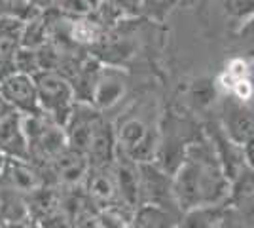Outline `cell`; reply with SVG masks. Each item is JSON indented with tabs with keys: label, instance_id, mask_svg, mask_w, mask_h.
<instances>
[{
	"label": "cell",
	"instance_id": "6da1fadb",
	"mask_svg": "<svg viewBox=\"0 0 254 228\" xmlns=\"http://www.w3.org/2000/svg\"><path fill=\"white\" fill-rule=\"evenodd\" d=\"M23 131L29 145V162L36 167H48L68 149L64 128L55 124L46 112L23 114Z\"/></svg>",
	"mask_w": 254,
	"mask_h": 228
},
{
	"label": "cell",
	"instance_id": "7a4b0ae2",
	"mask_svg": "<svg viewBox=\"0 0 254 228\" xmlns=\"http://www.w3.org/2000/svg\"><path fill=\"white\" fill-rule=\"evenodd\" d=\"M32 80L36 84L42 110L55 124L64 128L76 105L72 84L55 71H40L32 76Z\"/></svg>",
	"mask_w": 254,
	"mask_h": 228
},
{
	"label": "cell",
	"instance_id": "3957f363",
	"mask_svg": "<svg viewBox=\"0 0 254 228\" xmlns=\"http://www.w3.org/2000/svg\"><path fill=\"white\" fill-rule=\"evenodd\" d=\"M173 198L182 215L186 211L203 207L201 158L199 151L195 152L193 147H186V156L173 173Z\"/></svg>",
	"mask_w": 254,
	"mask_h": 228
},
{
	"label": "cell",
	"instance_id": "277c9868",
	"mask_svg": "<svg viewBox=\"0 0 254 228\" xmlns=\"http://www.w3.org/2000/svg\"><path fill=\"white\" fill-rule=\"evenodd\" d=\"M118 151L133 162H154L158 139L140 118H126L116 126Z\"/></svg>",
	"mask_w": 254,
	"mask_h": 228
},
{
	"label": "cell",
	"instance_id": "5b68a950",
	"mask_svg": "<svg viewBox=\"0 0 254 228\" xmlns=\"http://www.w3.org/2000/svg\"><path fill=\"white\" fill-rule=\"evenodd\" d=\"M140 175V204H158L179 211L173 198V175L165 173L154 162L138 163Z\"/></svg>",
	"mask_w": 254,
	"mask_h": 228
},
{
	"label": "cell",
	"instance_id": "8992f818",
	"mask_svg": "<svg viewBox=\"0 0 254 228\" xmlns=\"http://www.w3.org/2000/svg\"><path fill=\"white\" fill-rule=\"evenodd\" d=\"M0 183L21 196H31L38 188L46 185L40 167H36L29 160L21 158H4V165L0 169Z\"/></svg>",
	"mask_w": 254,
	"mask_h": 228
},
{
	"label": "cell",
	"instance_id": "52a82bcc",
	"mask_svg": "<svg viewBox=\"0 0 254 228\" xmlns=\"http://www.w3.org/2000/svg\"><path fill=\"white\" fill-rule=\"evenodd\" d=\"M224 135L237 147H243L251 137H254V109L251 103H241L228 93L224 103Z\"/></svg>",
	"mask_w": 254,
	"mask_h": 228
},
{
	"label": "cell",
	"instance_id": "ba28073f",
	"mask_svg": "<svg viewBox=\"0 0 254 228\" xmlns=\"http://www.w3.org/2000/svg\"><path fill=\"white\" fill-rule=\"evenodd\" d=\"M0 95L19 114H42L36 84L29 75H13L0 84Z\"/></svg>",
	"mask_w": 254,
	"mask_h": 228
},
{
	"label": "cell",
	"instance_id": "9c48e42d",
	"mask_svg": "<svg viewBox=\"0 0 254 228\" xmlns=\"http://www.w3.org/2000/svg\"><path fill=\"white\" fill-rule=\"evenodd\" d=\"M112 173L116 181L120 206L129 209L131 213L140 206V175H138V163L127 158L126 154L118 151L116 160L112 163Z\"/></svg>",
	"mask_w": 254,
	"mask_h": 228
},
{
	"label": "cell",
	"instance_id": "30bf717a",
	"mask_svg": "<svg viewBox=\"0 0 254 228\" xmlns=\"http://www.w3.org/2000/svg\"><path fill=\"white\" fill-rule=\"evenodd\" d=\"M118 152V139H116V126L106 120V116L101 112L97 116L91 131V141L87 149L89 165L93 167H110L116 160Z\"/></svg>",
	"mask_w": 254,
	"mask_h": 228
},
{
	"label": "cell",
	"instance_id": "8fae6325",
	"mask_svg": "<svg viewBox=\"0 0 254 228\" xmlns=\"http://www.w3.org/2000/svg\"><path fill=\"white\" fill-rule=\"evenodd\" d=\"M127 91V80L120 67L105 65L93 89L91 107L105 114V110L116 107Z\"/></svg>",
	"mask_w": 254,
	"mask_h": 228
},
{
	"label": "cell",
	"instance_id": "7c38bea8",
	"mask_svg": "<svg viewBox=\"0 0 254 228\" xmlns=\"http://www.w3.org/2000/svg\"><path fill=\"white\" fill-rule=\"evenodd\" d=\"M82 188H84L85 196L89 198V202L97 209L120 206L112 165L110 167H93V165H89V171L85 175Z\"/></svg>",
	"mask_w": 254,
	"mask_h": 228
},
{
	"label": "cell",
	"instance_id": "4fadbf2b",
	"mask_svg": "<svg viewBox=\"0 0 254 228\" xmlns=\"http://www.w3.org/2000/svg\"><path fill=\"white\" fill-rule=\"evenodd\" d=\"M101 112L93 109L89 103H80L76 101L72 114L64 126V133H66V141H68V149L78 151L87 156V149H89V141H91V131H93V124H95L97 116Z\"/></svg>",
	"mask_w": 254,
	"mask_h": 228
},
{
	"label": "cell",
	"instance_id": "5bb4252c",
	"mask_svg": "<svg viewBox=\"0 0 254 228\" xmlns=\"http://www.w3.org/2000/svg\"><path fill=\"white\" fill-rule=\"evenodd\" d=\"M0 154L4 158L29 160V145L23 131V114L11 110L0 118Z\"/></svg>",
	"mask_w": 254,
	"mask_h": 228
},
{
	"label": "cell",
	"instance_id": "9a60e30c",
	"mask_svg": "<svg viewBox=\"0 0 254 228\" xmlns=\"http://www.w3.org/2000/svg\"><path fill=\"white\" fill-rule=\"evenodd\" d=\"M182 213L173 207L158 204H140L133 211L131 225L133 228H177L180 225Z\"/></svg>",
	"mask_w": 254,
	"mask_h": 228
},
{
	"label": "cell",
	"instance_id": "2e32d148",
	"mask_svg": "<svg viewBox=\"0 0 254 228\" xmlns=\"http://www.w3.org/2000/svg\"><path fill=\"white\" fill-rule=\"evenodd\" d=\"M61 196H63V190L59 186L44 185L42 188H38L36 192L25 198L27 207H29V215L38 223L42 219L50 217L52 213L61 209Z\"/></svg>",
	"mask_w": 254,
	"mask_h": 228
},
{
	"label": "cell",
	"instance_id": "e0dca14e",
	"mask_svg": "<svg viewBox=\"0 0 254 228\" xmlns=\"http://www.w3.org/2000/svg\"><path fill=\"white\" fill-rule=\"evenodd\" d=\"M25 21L15 17H0V59H11L21 46V33Z\"/></svg>",
	"mask_w": 254,
	"mask_h": 228
},
{
	"label": "cell",
	"instance_id": "ac0fdd59",
	"mask_svg": "<svg viewBox=\"0 0 254 228\" xmlns=\"http://www.w3.org/2000/svg\"><path fill=\"white\" fill-rule=\"evenodd\" d=\"M105 31L106 29H103L91 15L72 17L70 19V38L82 50H85V48L89 50L101 38V34L105 33Z\"/></svg>",
	"mask_w": 254,
	"mask_h": 228
},
{
	"label": "cell",
	"instance_id": "d6986e66",
	"mask_svg": "<svg viewBox=\"0 0 254 228\" xmlns=\"http://www.w3.org/2000/svg\"><path fill=\"white\" fill-rule=\"evenodd\" d=\"M44 44H48V27L44 21L42 13L32 17L29 21H25L21 33V48H31L38 50Z\"/></svg>",
	"mask_w": 254,
	"mask_h": 228
},
{
	"label": "cell",
	"instance_id": "ffe728a7",
	"mask_svg": "<svg viewBox=\"0 0 254 228\" xmlns=\"http://www.w3.org/2000/svg\"><path fill=\"white\" fill-rule=\"evenodd\" d=\"M249 76H251V61L245 59V57L235 55V57H232V59L228 61L226 71H224L222 76L218 78V84H220L226 91H230L237 80H243V78H249Z\"/></svg>",
	"mask_w": 254,
	"mask_h": 228
},
{
	"label": "cell",
	"instance_id": "44dd1931",
	"mask_svg": "<svg viewBox=\"0 0 254 228\" xmlns=\"http://www.w3.org/2000/svg\"><path fill=\"white\" fill-rule=\"evenodd\" d=\"M235 42H237V50H239V57L245 59H254V15L243 19L239 25L237 33H235Z\"/></svg>",
	"mask_w": 254,
	"mask_h": 228
},
{
	"label": "cell",
	"instance_id": "7402d4cb",
	"mask_svg": "<svg viewBox=\"0 0 254 228\" xmlns=\"http://www.w3.org/2000/svg\"><path fill=\"white\" fill-rule=\"evenodd\" d=\"M216 95V89H214V82L211 80H197L193 86L190 87V101L193 103V107L197 109H205L212 103V99Z\"/></svg>",
	"mask_w": 254,
	"mask_h": 228
},
{
	"label": "cell",
	"instance_id": "603a6c76",
	"mask_svg": "<svg viewBox=\"0 0 254 228\" xmlns=\"http://www.w3.org/2000/svg\"><path fill=\"white\" fill-rule=\"evenodd\" d=\"M13 63H15V69H17L19 75L34 76L36 73H40L36 50H31V48H21L19 46V50L13 55Z\"/></svg>",
	"mask_w": 254,
	"mask_h": 228
},
{
	"label": "cell",
	"instance_id": "cb8c5ba5",
	"mask_svg": "<svg viewBox=\"0 0 254 228\" xmlns=\"http://www.w3.org/2000/svg\"><path fill=\"white\" fill-rule=\"evenodd\" d=\"M57 10L68 15V17H84V15H91V8L87 6L85 0H59Z\"/></svg>",
	"mask_w": 254,
	"mask_h": 228
},
{
	"label": "cell",
	"instance_id": "d4e9b609",
	"mask_svg": "<svg viewBox=\"0 0 254 228\" xmlns=\"http://www.w3.org/2000/svg\"><path fill=\"white\" fill-rule=\"evenodd\" d=\"M226 10L237 19H247L254 15V0H226Z\"/></svg>",
	"mask_w": 254,
	"mask_h": 228
},
{
	"label": "cell",
	"instance_id": "484cf974",
	"mask_svg": "<svg viewBox=\"0 0 254 228\" xmlns=\"http://www.w3.org/2000/svg\"><path fill=\"white\" fill-rule=\"evenodd\" d=\"M228 93L233 95L237 101H241V103H251L254 99V82L251 80V76L243 78V80H237Z\"/></svg>",
	"mask_w": 254,
	"mask_h": 228
},
{
	"label": "cell",
	"instance_id": "4316f807",
	"mask_svg": "<svg viewBox=\"0 0 254 228\" xmlns=\"http://www.w3.org/2000/svg\"><path fill=\"white\" fill-rule=\"evenodd\" d=\"M38 225H40V228H76L74 223H72V219L68 217L63 209L52 213L50 217L42 219Z\"/></svg>",
	"mask_w": 254,
	"mask_h": 228
},
{
	"label": "cell",
	"instance_id": "83f0119b",
	"mask_svg": "<svg viewBox=\"0 0 254 228\" xmlns=\"http://www.w3.org/2000/svg\"><path fill=\"white\" fill-rule=\"evenodd\" d=\"M114 2L120 6V10L126 13V17L138 15L144 8V4H146V0H114Z\"/></svg>",
	"mask_w": 254,
	"mask_h": 228
},
{
	"label": "cell",
	"instance_id": "f1b7e54d",
	"mask_svg": "<svg viewBox=\"0 0 254 228\" xmlns=\"http://www.w3.org/2000/svg\"><path fill=\"white\" fill-rule=\"evenodd\" d=\"M0 227L2 228H40V225H38V221H34L31 215H27V217L15 219V221H4V223H0Z\"/></svg>",
	"mask_w": 254,
	"mask_h": 228
},
{
	"label": "cell",
	"instance_id": "f546056e",
	"mask_svg": "<svg viewBox=\"0 0 254 228\" xmlns=\"http://www.w3.org/2000/svg\"><path fill=\"white\" fill-rule=\"evenodd\" d=\"M241 152H243L245 165L254 171V137H251V139L241 147Z\"/></svg>",
	"mask_w": 254,
	"mask_h": 228
},
{
	"label": "cell",
	"instance_id": "4dcf8cb0",
	"mask_svg": "<svg viewBox=\"0 0 254 228\" xmlns=\"http://www.w3.org/2000/svg\"><path fill=\"white\" fill-rule=\"evenodd\" d=\"M29 2H31L36 10L46 11V10H52V8H55L59 0H29Z\"/></svg>",
	"mask_w": 254,
	"mask_h": 228
},
{
	"label": "cell",
	"instance_id": "1f68e13d",
	"mask_svg": "<svg viewBox=\"0 0 254 228\" xmlns=\"http://www.w3.org/2000/svg\"><path fill=\"white\" fill-rule=\"evenodd\" d=\"M11 110H13V109H11L10 105L6 103V99H4L2 95H0V118H4L6 114H10Z\"/></svg>",
	"mask_w": 254,
	"mask_h": 228
},
{
	"label": "cell",
	"instance_id": "d6a6232c",
	"mask_svg": "<svg viewBox=\"0 0 254 228\" xmlns=\"http://www.w3.org/2000/svg\"><path fill=\"white\" fill-rule=\"evenodd\" d=\"M85 2H87V6H89V8H91V11H93L97 8V6H99V4L103 2V0H85Z\"/></svg>",
	"mask_w": 254,
	"mask_h": 228
},
{
	"label": "cell",
	"instance_id": "836d02e7",
	"mask_svg": "<svg viewBox=\"0 0 254 228\" xmlns=\"http://www.w3.org/2000/svg\"><path fill=\"white\" fill-rule=\"evenodd\" d=\"M251 80L254 82V59H251Z\"/></svg>",
	"mask_w": 254,
	"mask_h": 228
},
{
	"label": "cell",
	"instance_id": "e575fe53",
	"mask_svg": "<svg viewBox=\"0 0 254 228\" xmlns=\"http://www.w3.org/2000/svg\"><path fill=\"white\" fill-rule=\"evenodd\" d=\"M2 165H4V156L0 154V169H2Z\"/></svg>",
	"mask_w": 254,
	"mask_h": 228
},
{
	"label": "cell",
	"instance_id": "d590c367",
	"mask_svg": "<svg viewBox=\"0 0 254 228\" xmlns=\"http://www.w3.org/2000/svg\"><path fill=\"white\" fill-rule=\"evenodd\" d=\"M146 2H150V0H146Z\"/></svg>",
	"mask_w": 254,
	"mask_h": 228
},
{
	"label": "cell",
	"instance_id": "8d00e7d4",
	"mask_svg": "<svg viewBox=\"0 0 254 228\" xmlns=\"http://www.w3.org/2000/svg\"><path fill=\"white\" fill-rule=\"evenodd\" d=\"M0 228H2V227H0Z\"/></svg>",
	"mask_w": 254,
	"mask_h": 228
}]
</instances>
